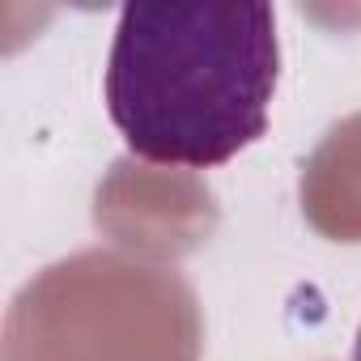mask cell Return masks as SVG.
Here are the masks:
<instances>
[{
    "mask_svg": "<svg viewBox=\"0 0 361 361\" xmlns=\"http://www.w3.org/2000/svg\"><path fill=\"white\" fill-rule=\"evenodd\" d=\"M281 77L272 5H128L106 60V111L128 149L209 170L268 128Z\"/></svg>",
    "mask_w": 361,
    "mask_h": 361,
    "instance_id": "6da1fadb",
    "label": "cell"
},
{
    "mask_svg": "<svg viewBox=\"0 0 361 361\" xmlns=\"http://www.w3.org/2000/svg\"><path fill=\"white\" fill-rule=\"evenodd\" d=\"M353 361H361V327H357V340H353Z\"/></svg>",
    "mask_w": 361,
    "mask_h": 361,
    "instance_id": "7a4b0ae2",
    "label": "cell"
}]
</instances>
